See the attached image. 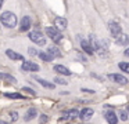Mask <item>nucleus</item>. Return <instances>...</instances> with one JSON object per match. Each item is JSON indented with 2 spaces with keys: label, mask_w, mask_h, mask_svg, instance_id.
Returning <instances> with one entry per match:
<instances>
[{
  "label": "nucleus",
  "mask_w": 129,
  "mask_h": 124,
  "mask_svg": "<svg viewBox=\"0 0 129 124\" xmlns=\"http://www.w3.org/2000/svg\"><path fill=\"white\" fill-rule=\"evenodd\" d=\"M115 41H117L118 46H126V44H129V35H126V33H121V35L115 39Z\"/></svg>",
  "instance_id": "nucleus-10"
},
{
  "label": "nucleus",
  "mask_w": 129,
  "mask_h": 124,
  "mask_svg": "<svg viewBox=\"0 0 129 124\" xmlns=\"http://www.w3.org/2000/svg\"><path fill=\"white\" fill-rule=\"evenodd\" d=\"M54 83H57V84H62V85H65V84H67V80H65V79H61V77H56V79H54Z\"/></svg>",
  "instance_id": "nucleus-23"
},
{
  "label": "nucleus",
  "mask_w": 129,
  "mask_h": 124,
  "mask_svg": "<svg viewBox=\"0 0 129 124\" xmlns=\"http://www.w3.org/2000/svg\"><path fill=\"white\" fill-rule=\"evenodd\" d=\"M54 72H57V73H60V74H64V76H70L71 74L70 69H67L62 65H56L54 66Z\"/></svg>",
  "instance_id": "nucleus-15"
},
{
  "label": "nucleus",
  "mask_w": 129,
  "mask_h": 124,
  "mask_svg": "<svg viewBox=\"0 0 129 124\" xmlns=\"http://www.w3.org/2000/svg\"><path fill=\"white\" fill-rule=\"evenodd\" d=\"M108 29H110V32H111V36L115 37V39L122 33V29H121L119 24H118V22H114V21H111L108 24Z\"/></svg>",
  "instance_id": "nucleus-4"
},
{
  "label": "nucleus",
  "mask_w": 129,
  "mask_h": 124,
  "mask_svg": "<svg viewBox=\"0 0 129 124\" xmlns=\"http://www.w3.org/2000/svg\"><path fill=\"white\" fill-rule=\"evenodd\" d=\"M104 117H106L107 123L108 124H117L118 120H117V114H115L112 110H106V113H104Z\"/></svg>",
  "instance_id": "nucleus-8"
},
{
  "label": "nucleus",
  "mask_w": 129,
  "mask_h": 124,
  "mask_svg": "<svg viewBox=\"0 0 129 124\" xmlns=\"http://www.w3.org/2000/svg\"><path fill=\"white\" fill-rule=\"evenodd\" d=\"M47 52H49V54H50L53 58H54V57H57V58L62 57V55H61V51H60V50L57 48L56 46H50V47H49V50H47Z\"/></svg>",
  "instance_id": "nucleus-17"
},
{
  "label": "nucleus",
  "mask_w": 129,
  "mask_h": 124,
  "mask_svg": "<svg viewBox=\"0 0 129 124\" xmlns=\"http://www.w3.org/2000/svg\"><path fill=\"white\" fill-rule=\"evenodd\" d=\"M24 91H26V92H29L31 95H35V91H32L29 87H24Z\"/></svg>",
  "instance_id": "nucleus-28"
},
{
  "label": "nucleus",
  "mask_w": 129,
  "mask_h": 124,
  "mask_svg": "<svg viewBox=\"0 0 129 124\" xmlns=\"http://www.w3.org/2000/svg\"><path fill=\"white\" fill-rule=\"evenodd\" d=\"M4 96L11 98V99H24V96L21 95V94H18V92H6V94H4Z\"/></svg>",
  "instance_id": "nucleus-20"
},
{
  "label": "nucleus",
  "mask_w": 129,
  "mask_h": 124,
  "mask_svg": "<svg viewBox=\"0 0 129 124\" xmlns=\"http://www.w3.org/2000/svg\"><path fill=\"white\" fill-rule=\"evenodd\" d=\"M21 69H22V70H26V72H38L39 70V65H36V63H34V62H29V61H24Z\"/></svg>",
  "instance_id": "nucleus-6"
},
{
  "label": "nucleus",
  "mask_w": 129,
  "mask_h": 124,
  "mask_svg": "<svg viewBox=\"0 0 129 124\" xmlns=\"http://www.w3.org/2000/svg\"><path fill=\"white\" fill-rule=\"evenodd\" d=\"M0 21H2V24L6 28H15V25H17V17L11 11H4L0 15Z\"/></svg>",
  "instance_id": "nucleus-1"
},
{
  "label": "nucleus",
  "mask_w": 129,
  "mask_h": 124,
  "mask_svg": "<svg viewBox=\"0 0 129 124\" xmlns=\"http://www.w3.org/2000/svg\"><path fill=\"white\" fill-rule=\"evenodd\" d=\"M29 39H31L35 44H38V46H45V44H46L45 35L40 33V32H38V30H34V32L29 33Z\"/></svg>",
  "instance_id": "nucleus-3"
},
{
  "label": "nucleus",
  "mask_w": 129,
  "mask_h": 124,
  "mask_svg": "<svg viewBox=\"0 0 129 124\" xmlns=\"http://www.w3.org/2000/svg\"><path fill=\"white\" fill-rule=\"evenodd\" d=\"M38 55H39V58H40L42 61H45V62H50V61L53 59V57H51L49 52H39Z\"/></svg>",
  "instance_id": "nucleus-19"
},
{
  "label": "nucleus",
  "mask_w": 129,
  "mask_h": 124,
  "mask_svg": "<svg viewBox=\"0 0 129 124\" xmlns=\"http://www.w3.org/2000/svg\"><path fill=\"white\" fill-rule=\"evenodd\" d=\"M128 109H129V106H128Z\"/></svg>",
  "instance_id": "nucleus-32"
},
{
  "label": "nucleus",
  "mask_w": 129,
  "mask_h": 124,
  "mask_svg": "<svg viewBox=\"0 0 129 124\" xmlns=\"http://www.w3.org/2000/svg\"><path fill=\"white\" fill-rule=\"evenodd\" d=\"M119 117H121V120H122V121H125L126 118H128V112H126V110H121Z\"/></svg>",
  "instance_id": "nucleus-24"
},
{
  "label": "nucleus",
  "mask_w": 129,
  "mask_h": 124,
  "mask_svg": "<svg viewBox=\"0 0 129 124\" xmlns=\"http://www.w3.org/2000/svg\"><path fill=\"white\" fill-rule=\"evenodd\" d=\"M123 54H125L126 57H129V48H126V50H125V52H123Z\"/></svg>",
  "instance_id": "nucleus-29"
},
{
  "label": "nucleus",
  "mask_w": 129,
  "mask_h": 124,
  "mask_svg": "<svg viewBox=\"0 0 129 124\" xmlns=\"http://www.w3.org/2000/svg\"><path fill=\"white\" fill-rule=\"evenodd\" d=\"M29 28H31V18L29 17H24L22 21H21V26H20L21 32H26Z\"/></svg>",
  "instance_id": "nucleus-13"
},
{
  "label": "nucleus",
  "mask_w": 129,
  "mask_h": 124,
  "mask_svg": "<svg viewBox=\"0 0 129 124\" xmlns=\"http://www.w3.org/2000/svg\"><path fill=\"white\" fill-rule=\"evenodd\" d=\"M28 52H29V55H32V57H35V55L39 54V52H38L35 48H29V50H28Z\"/></svg>",
  "instance_id": "nucleus-26"
},
{
  "label": "nucleus",
  "mask_w": 129,
  "mask_h": 124,
  "mask_svg": "<svg viewBox=\"0 0 129 124\" xmlns=\"http://www.w3.org/2000/svg\"><path fill=\"white\" fill-rule=\"evenodd\" d=\"M47 120H49L47 116H46V114H42V116H40V118H39V123H40V124H46V123H47Z\"/></svg>",
  "instance_id": "nucleus-25"
},
{
  "label": "nucleus",
  "mask_w": 129,
  "mask_h": 124,
  "mask_svg": "<svg viewBox=\"0 0 129 124\" xmlns=\"http://www.w3.org/2000/svg\"><path fill=\"white\" fill-rule=\"evenodd\" d=\"M93 113H94V110H93L92 107H85V109H82L81 112H79V117H81V120L87 121V120L92 118Z\"/></svg>",
  "instance_id": "nucleus-5"
},
{
  "label": "nucleus",
  "mask_w": 129,
  "mask_h": 124,
  "mask_svg": "<svg viewBox=\"0 0 129 124\" xmlns=\"http://www.w3.org/2000/svg\"><path fill=\"white\" fill-rule=\"evenodd\" d=\"M36 80H38V81H39L40 84L43 85V87L49 88V90H53V88H56V87H54V84H53V83H49V81H46V80L40 79V77H36Z\"/></svg>",
  "instance_id": "nucleus-18"
},
{
  "label": "nucleus",
  "mask_w": 129,
  "mask_h": 124,
  "mask_svg": "<svg viewBox=\"0 0 129 124\" xmlns=\"http://www.w3.org/2000/svg\"><path fill=\"white\" fill-rule=\"evenodd\" d=\"M118 66L121 68V70L129 73V62H119V63H118Z\"/></svg>",
  "instance_id": "nucleus-22"
},
{
  "label": "nucleus",
  "mask_w": 129,
  "mask_h": 124,
  "mask_svg": "<svg viewBox=\"0 0 129 124\" xmlns=\"http://www.w3.org/2000/svg\"><path fill=\"white\" fill-rule=\"evenodd\" d=\"M10 116H11V120L13 121H15L18 118V113L17 112H11V113H10Z\"/></svg>",
  "instance_id": "nucleus-27"
},
{
  "label": "nucleus",
  "mask_w": 129,
  "mask_h": 124,
  "mask_svg": "<svg viewBox=\"0 0 129 124\" xmlns=\"http://www.w3.org/2000/svg\"><path fill=\"white\" fill-rule=\"evenodd\" d=\"M108 77H110L111 80H114L115 83L121 84V85H126V84H128V80H126V77H123L122 74H118V73H111Z\"/></svg>",
  "instance_id": "nucleus-7"
},
{
  "label": "nucleus",
  "mask_w": 129,
  "mask_h": 124,
  "mask_svg": "<svg viewBox=\"0 0 129 124\" xmlns=\"http://www.w3.org/2000/svg\"><path fill=\"white\" fill-rule=\"evenodd\" d=\"M2 6H3V0H0V8H2Z\"/></svg>",
  "instance_id": "nucleus-30"
},
{
  "label": "nucleus",
  "mask_w": 129,
  "mask_h": 124,
  "mask_svg": "<svg viewBox=\"0 0 129 124\" xmlns=\"http://www.w3.org/2000/svg\"><path fill=\"white\" fill-rule=\"evenodd\" d=\"M54 25H56V28L58 30H64L65 28H67V19L61 18V17H56V19H54Z\"/></svg>",
  "instance_id": "nucleus-9"
},
{
  "label": "nucleus",
  "mask_w": 129,
  "mask_h": 124,
  "mask_svg": "<svg viewBox=\"0 0 129 124\" xmlns=\"http://www.w3.org/2000/svg\"><path fill=\"white\" fill-rule=\"evenodd\" d=\"M0 124H7L6 121H0Z\"/></svg>",
  "instance_id": "nucleus-31"
},
{
  "label": "nucleus",
  "mask_w": 129,
  "mask_h": 124,
  "mask_svg": "<svg viewBox=\"0 0 129 124\" xmlns=\"http://www.w3.org/2000/svg\"><path fill=\"white\" fill-rule=\"evenodd\" d=\"M79 116L78 110L76 109H71V110H67V112L64 113V117L67 118V120H75L76 117Z\"/></svg>",
  "instance_id": "nucleus-14"
},
{
  "label": "nucleus",
  "mask_w": 129,
  "mask_h": 124,
  "mask_svg": "<svg viewBox=\"0 0 129 124\" xmlns=\"http://www.w3.org/2000/svg\"><path fill=\"white\" fill-rule=\"evenodd\" d=\"M38 114L36 109H34V107H31V109H28V112L25 113V116H24V120L25 121H31L32 118H35Z\"/></svg>",
  "instance_id": "nucleus-16"
},
{
  "label": "nucleus",
  "mask_w": 129,
  "mask_h": 124,
  "mask_svg": "<svg viewBox=\"0 0 129 124\" xmlns=\"http://www.w3.org/2000/svg\"><path fill=\"white\" fill-rule=\"evenodd\" d=\"M0 79L6 80V81H9V83H17V80H15L14 77L10 76V74H7V73H0Z\"/></svg>",
  "instance_id": "nucleus-21"
},
{
  "label": "nucleus",
  "mask_w": 129,
  "mask_h": 124,
  "mask_svg": "<svg viewBox=\"0 0 129 124\" xmlns=\"http://www.w3.org/2000/svg\"><path fill=\"white\" fill-rule=\"evenodd\" d=\"M6 54H7V57H9L10 59H14V61H22V62H24V57H22V55L18 54V52H15V51H13V50H7Z\"/></svg>",
  "instance_id": "nucleus-12"
},
{
  "label": "nucleus",
  "mask_w": 129,
  "mask_h": 124,
  "mask_svg": "<svg viewBox=\"0 0 129 124\" xmlns=\"http://www.w3.org/2000/svg\"><path fill=\"white\" fill-rule=\"evenodd\" d=\"M81 47H82V50H83V51L86 52L87 55H93V54H94L92 46H90V43H89L87 40H82V41H81Z\"/></svg>",
  "instance_id": "nucleus-11"
},
{
  "label": "nucleus",
  "mask_w": 129,
  "mask_h": 124,
  "mask_svg": "<svg viewBox=\"0 0 129 124\" xmlns=\"http://www.w3.org/2000/svg\"><path fill=\"white\" fill-rule=\"evenodd\" d=\"M45 33L49 36V37L51 39V40L54 41V43H60V41L62 40V35L60 33V30L57 29V28H53V26H47L45 29Z\"/></svg>",
  "instance_id": "nucleus-2"
}]
</instances>
